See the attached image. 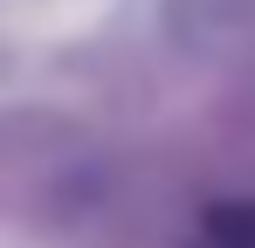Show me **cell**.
<instances>
[{"label": "cell", "mask_w": 255, "mask_h": 248, "mask_svg": "<svg viewBox=\"0 0 255 248\" xmlns=\"http://www.w3.org/2000/svg\"><path fill=\"white\" fill-rule=\"evenodd\" d=\"M193 248H255V207H214Z\"/></svg>", "instance_id": "cell-1"}]
</instances>
